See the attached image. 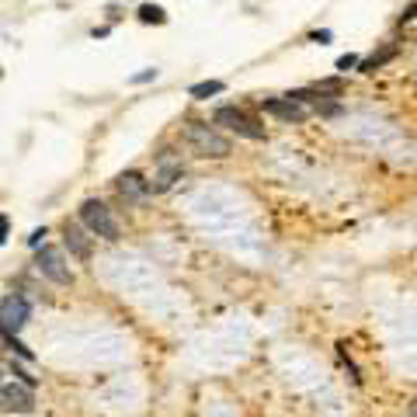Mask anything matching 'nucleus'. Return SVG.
I'll list each match as a JSON object with an SVG mask.
<instances>
[{
	"label": "nucleus",
	"instance_id": "obj_1",
	"mask_svg": "<svg viewBox=\"0 0 417 417\" xmlns=\"http://www.w3.org/2000/svg\"><path fill=\"white\" fill-rule=\"evenodd\" d=\"M184 139L202 153V156H216V160H223V156H230V139L219 136L213 126H202V122H191L184 129Z\"/></svg>",
	"mask_w": 417,
	"mask_h": 417
},
{
	"label": "nucleus",
	"instance_id": "obj_2",
	"mask_svg": "<svg viewBox=\"0 0 417 417\" xmlns=\"http://www.w3.org/2000/svg\"><path fill=\"white\" fill-rule=\"evenodd\" d=\"M80 223L91 230V233H97L101 240H119V223L112 219V213L104 208L97 198H87L84 205H80Z\"/></svg>",
	"mask_w": 417,
	"mask_h": 417
},
{
	"label": "nucleus",
	"instance_id": "obj_3",
	"mask_svg": "<svg viewBox=\"0 0 417 417\" xmlns=\"http://www.w3.org/2000/svg\"><path fill=\"white\" fill-rule=\"evenodd\" d=\"M216 126H226L230 132H237V136H243V139H265V129H261L247 112H240V108H219L216 112Z\"/></svg>",
	"mask_w": 417,
	"mask_h": 417
},
{
	"label": "nucleus",
	"instance_id": "obj_4",
	"mask_svg": "<svg viewBox=\"0 0 417 417\" xmlns=\"http://www.w3.org/2000/svg\"><path fill=\"white\" fill-rule=\"evenodd\" d=\"M35 265H38V272H42L45 278H52L56 285H70V282H73L70 268L63 265V254H60L56 247H42V250H38V261H35Z\"/></svg>",
	"mask_w": 417,
	"mask_h": 417
},
{
	"label": "nucleus",
	"instance_id": "obj_5",
	"mask_svg": "<svg viewBox=\"0 0 417 417\" xmlns=\"http://www.w3.org/2000/svg\"><path fill=\"white\" fill-rule=\"evenodd\" d=\"M28 302L21 296H4L0 299V320H4V334H18L28 324Z\"/></svg>",
	"mask_w": 417,
	"mask_h": 417
},
{
	"label": "nucleus",
	"instance_id": "obj_6",
	"mask_svg": "<svg viewBox=\"0 0 417 417\" xmlns=\"http://www.w3.org/2000/svg\"><path fill=\"white\" fill-rule=\"evenodd\" d=\"M265 112L268 115H275V119H282V122H306L309 119V104H302V101H296V97H272V101H265Z\"/></svg>",
	"mask_w": 417,
	"mask_h": 417
},
{
	"label": "nucleus",
	"instance_id": "obj_7",
	"mask_svg": "<svg viewBox=\"0 0 417 417\" xmlns=\"http://www.w3.org/2000/svg\"><path fill=\"white\" fill-rule=\"evenodd\" d=\"M0 400H4V410H18V414H28L35 407L32 390L28 386H18V383H8L4 390H0Z\"/></svg>",
	"mask_w": 417,
	"mask_h": 417
},
{
	"label": "nucleus",
	"instance_id": "obj_8",
	"mask_svg": "<svg viewBox=\"0 0 417 417\" xmlns=\"http://www.w3.org/2000/svg\"><path fill=\"white\" fill-rule=\"evenodd\" d=\"M119 195L129 198V202H143V198L150 195V184L143 181V174L126 171V174H119Z\"/></svg>",
	"mask_w": 417,
	"mask_h": 417
},
{
	"label": "nucleus",
	"instance_id": "obj_9",
	"mask_svg": "<svg viewBox=\"0 0 417 417\" xmlns=\"http://www.w3.org/2000/svg\"><path fill=\"white\" fill-rule=\"evenodd\" d=\"M67 247H70V254L80 257V261L91 257V243H87V237H84L77 226H67Z\"/></svg>",
	"mask_w": 417,
	"mask_h": 417
},
{
	"label": "nucleus",
	"instance_id": "obj_10",
	"mask_svg": "<svg viewBox=\"0 0 417 417\" xmlns=\"http://www.w3.org/2000/svg\"><path fill=\"white\" fill-rule=\"evenodd\" d=\"M393 56H396V45H386V49H379L376 56H369V60L361 63V73H376V70H379L383 63H390Z\"/></svg>",
	"mask_w": 417,
	"mask_h": 417
},
{
	"label": "nucleus",
	"instance_id": "obj_11",
	"mask_svg": "<svg viewBox=\"0 0 417 417\" xmlns=\"http://www.w3.org/2000/svg\"><path fill=\"white\" fill-rule=\"evenodd\" d=\"M178 178H181V164H164L160 174H156V184H153V188H156V191H167Z\"/></svg>",
	"mask_w": 417,
	"mask_h": 417
},
{
	"label": "nucleus",
	"instance_id": "obj_12",
	"mask_svg": "<svg viewBox=\"0 0 417 417\" xmlns=\"http://www.w3.org/2000/svg\"><path fill=\"white\" fill-rule=\"evenodd\" d=\"M139 21L143 25H164L167 14H164V8H156V4H143L139 8Z\"/></svg>",
	"mask_w": 417,
	"mask_h": 417
},
{
	"label": "nucleus",
	"instance_id": "obj_13",
	"mask_svg": "<svg viewBox=\"0 0 417 417\" xmlns=\"http://www.w3.org/2000/svg\"><path fill=\"white\" fill-rule=\"evenodd\" d=\"M223 91V80H202V84H195L191 87V97H213V94H219Z\"/></svg>",
	"mask_w": 417,
	"mask_h": 417
},
{
	"label": "nucleus",
	"instance_id": "obj_14",
	"mask_svg": "<svg viewBox=\"0 0 417 417\" xmlns=\"http://www.w3.org/2000/svg\"><path fill=\"white\" fill-rule=\"evenodd\" d=\"M4 344H8V348H11L14 355H21V358H32V351H28V348H25V344H21V341H18L14 334H4Z\"/></svg>",
	"mask_w": 417,
	"mask_h": 417
},
{
	"label": "nucleus",
	"instance_id": "obj_15",
	"mask_svg": "<svg viewBox=\"0 0 417 417\" xmlns=\"http://www.w3.org/2000/svg\"><path fill=\"white\" fill-rule=\"evenodd\" d=\"M8 369H11V372H14V376H18V379H21L25 386H35V376H28V372L21 369V365H8Z\"/></svg>",
	"mask_w": 417,
	"mask_h": 417
},
{
	"label": "nucleus",
	"instance_id": "obj_16",
	"mask_svg": "<svg viewBox=\"0 0 417 417\" xmlns=\"http://www.w3.org/2000/svg\"><path fill=\"white\" fill-rule=\"evenodd\" d=\"M351 67H358V56H355V52H348V56L337 60V70H351Z\"/></svg>",
	"mask_w": 417,
	"mask_h": 417
},
{
	"label": "nucleus",
	"instance_id": "obj_17",
	"mask_svg": "<svg viewBox=\"0 0 417 417\" xmlns=\"http://www.w3.org/2000/svg\"><path fill=\"white\" fill-rule=\"evenodd\" d=\"M8 233H11V219L4 216V219H0V243H8Z\"/></svg>",
	"mask_w": 417,
	"mask_h": 417
},
{
	"label": "nucleus",
	"instance_id": "obj_18",
	"mask_svg": "<svg viewBox=\"0 0 417 417\" xmlns=\"http://www.w3.org/2000/svg\"><path fill=\"white\" fill-rule=\"evenodd\" d=\"M414 18H417V0H414V4H410V8L400 14V25H403V21H414Z\"/></svg>",
	"mask_w": 417,
	"mask_h": 417
},
{
	"label": "nucleus",
	"instance_id": "obj_19",
	"mask_svg": "<svg viewBox=\"0 0 417 417\" xmlns=\"http://www.w3.org/2000/svg\"><path fill=\"white\" fill-rule=\"evenodd\" d=\"M153 77H156V70H143V73L132 77V84H146V80H153Z\"/></svg>",
	"mask_w": 417,
	"mask_h": 417
},
{
	"label": "nucleus",
	"instance_id": "obj_20",
	"mask_svg": "<svg viewBox=\"0 0 417 417\" xmlns=\"http://www.w3.org/2000/svg\"><path fill=\"white\" fill-rule=\"evenodd\" d=\"M309 42H320V45H324V42H331V32H313Z\"/></svg>",
	"mask_w": 417,
	"mask_h": 417
},
{
	"label": "nucleus",
	"instance_id": "obj_21",
	"mask_svg": "<svg viewBox=\"0 0 417 417\" xmlns=\"http://www.w3.org/2000/svg\"><path fill=\"white\" fill-rule=\"evenodd\" d=\"M42 237H45V230H35V233L28 237V243H32V247H38V240H42Z\"/></svg>",
	"mask_w": 417,
	"mask_h": 417
},
{
	"label": "nucleus",
	"instance_id": "obj_22",
	"mask_svg": "<svg viewBox=\"0 0 417 417\" xmlns=\"http://www.w3.org/2000/svg\"><path fill=\"white\" fill-rule=\"evenodd\" d=\"M410 414H414V417H417V400H414V403H410Z\"/></svg>",
	"mask_w": 417,
	"mask_h": 417
}]
</instances>
